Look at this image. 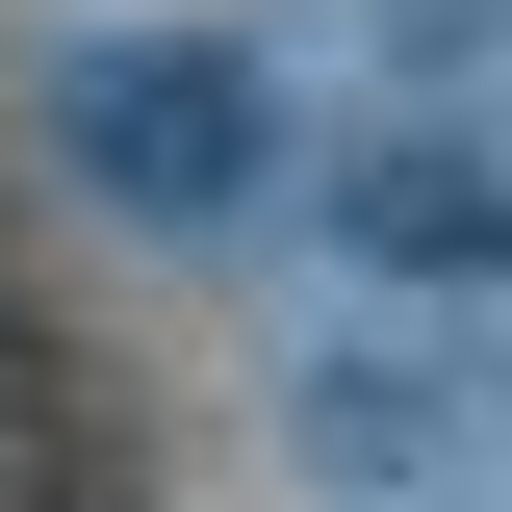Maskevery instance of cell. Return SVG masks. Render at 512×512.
I'll list each match as a JSON object with an SVG mask.
<instances>
[{
  "instance_id": "1",
  "label": "cell",
  "mask_w": 512,
  "mask_h": 512,
  "mask_svg": "<svg viewBox=\"0 0 512 512\" xmlns=\"http://www.w3.org/2000/svg\"><path fill=\"white\" fill-rule=\"evenodd\" d=\"M52 128H77V180L103 205H154V231H231L256 180H282V103H256V52H205V26H154V52H77L52 77Z\"/></svg>"
},
{
  "instance_id": "2",
  "label": "cell",
  "mask_w": 512,
  "mask_h": 512,
  "mask_svg": "<svg viewBox=\"0 0 512 512\" xmlns=\"http://www.w3.org/2000/svg\"><path fill=\"white\" fill-rule=\"evenodd\" d=\"M333 231H359L384 282H487V256H512V180L461 154V128H359V154H333Z\"/></svg>"
},
{
  "instance_id": "3",
  "label": "cell",
  "mask_w": 512,
  "mask_h": 512,
  "mask_svg": "<svg viewBox=\"0 0 512 512\" xmlns=\"http://www.w3.org/2000/svg\"><path fill=\"white\" fill-rule=\"evenodd\" d=\"M436 436H461V384H436V359H308V461H333V487H410Z\"/></svg>"
}]
</instances>
